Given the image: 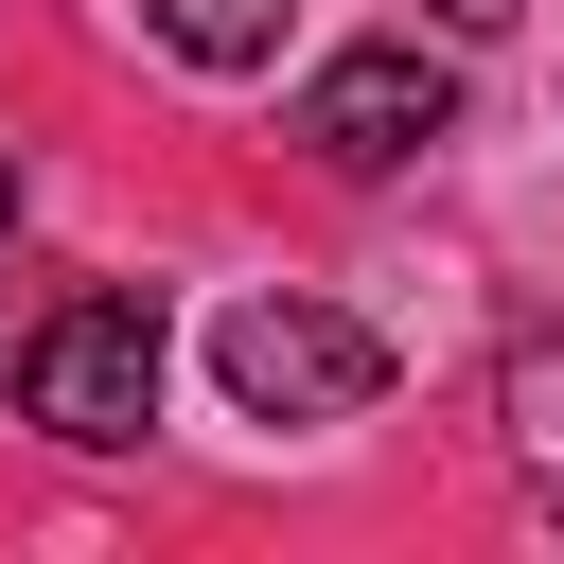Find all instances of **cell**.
<instances>
[{
  "label": "cell",
  "instance_id": "1",
  "mask_svg": "<svg viewBox=\"0 0 564 564\" xmlns=\"http://www.w3.org/2000/svg\"><path fill=\"white\" fill-rule=\"evenodd\" d=\"M18 423H53V441H141L159 423V300L141 282H88V300H53L35 335H18Z\"/></svg>",
  "mask_w": 564,
  "mask_h": 564
},
{
  "label": "cell",
  "instance_id": "2",
  "mask_svg": "<svg viewBox=\"0 0 564 564\" xmlns=\"http://www.w3.org/2000/svg\"><path fill=\"white\" fill-rule=\"evenodd\" d=\"M212 370H229V405H247V423H352V405L388 388V335L282 282V300H229V335H212Z\"/></svg>",
  "mask_w": 564,
  "mask_h": 564
},
{
  "label": "cell",
  "instance_id": "3",
  "mask_svg": "<svg viewBox=\"0 0 564 564\" xmlns=\"http://www.w3.org/2000/svg\"><path fill=\"white\" fill-rule=\"evenodd\" d=\"M300 141H317L335 176H388V159L458 141V70H441L423 35H370V53H335V70L300 88Z\"/></svg>",
  "mask_w": 564,
  "mask_h": 564
},
{
  "label": "cell",
  "instance_id": "4",
  "mask_svg": "<svg viewBox=\"0 0 564 564\" xmlns=\"http://www.w3.org/2000/svg\"><path fill=\"white\" fill-rule=\"evenodd\" d=\"M494 423H511V476L564 511V335H511V370H494Z\"/></svg>",
  "mask_w": 564,
  "mask_h": 564
},
{
  "label": "cell",
  "instance_id": "5",
  "mask_svg": "<svg viewBox=\"0 0 564 564\" xmlns=\"http://www.w3.org/2000/svg\"><path fill=\"white\" fill-rule=\"evenodd\" d=\"M282 18H300V0H141V35H159L176 70H264Z\"/></svg>",
  "mask_w": 564,
  "mask_h": 564
},
{
  "label": "cell",
  "instance_id": "6",
  "mask_svg": "<svg viewBox=\"0 0 564 564\" xmlns=\"http://www.w3.org/2000/svg\"><path fill=\"white\" fill-rule=\"evenodd\" d=\"M511 18H529V0H441V35H511Z\"/></svg>",
  "mask_w": 564,
  "mask_h": 564
},
{
  "label": "cell",
  "instance_id": "7",
  "mask_svg": "<svg viewBox=\"0 0 564 564\" xmlns=\"http://www.w3.org/2000/svg\"><path fill=\"white\" fill-rule=\"evenodd\" d=\"M0 229H18V159H0Z\"/></svg>",
  "mask_w": 564,
  "mask_h": 564
}]
</instances>
